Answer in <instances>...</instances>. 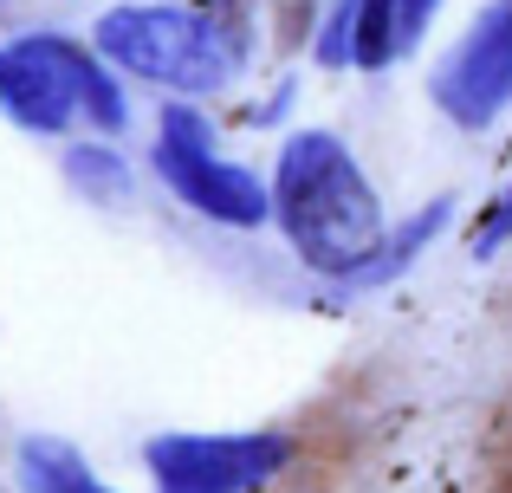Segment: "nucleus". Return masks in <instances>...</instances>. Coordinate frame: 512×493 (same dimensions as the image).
I'll return each mask as SVG.
<instances>
[{
    "instance_id": "6e6552de",
    "label": "nucleus",
    "mask_w": 512,
    "mask_h": 493,
    "mask_svg": "<svg viewBox=\"0 0 512 493\" xmlns=\"http://www.w3.org/2000/svg\"><path fill=\"white\" fill-rule=\"evenodd\" d=\"M20 468H26V481H33V493H104L78 468V455H65V448H52V442H26Z\"/></svg>"
},
{
    "instance_id": "39448f33",
    "label": "nucleus",
    "mask_w": 512,
    "mask_h": 493,
    "mask_svg": "<svg viewBox=\"0 0 512 493\" xmlns=\"http://www.w3.org/2000/svg\"><path fill=\"white\" fill-rule=\"evenodd\" d=\"M435 98H441V111L467 130H480L512 98V0H493V7L480 13L467 46L441 65Z\"/></svg>"
},
{
    "instance_id": "f8f14e48",
    "label": "nucleus",
    "mask_w": 512,
    "mask_h": 493,
    "mask_svg": "<svg viewBox=\"0 0 512 493\" xmlns=\"http://www.w3.org/2000/svg\"><path fill=\"white\" fill-rule=\"evenodd\" d=\"M500 234H512V202H500L487 221H480V253H487L493 241H500Z\"/></svg>"
},
{
    "instance_id": "9d476101",
    "label": "nucleus",
    "mask_w": 512,
    "mask_h": 493,
    "mask_svg": "<svg viewBox=\"0 0 512 493\" xmlns=\"http://www.w3.org/2000/svg\"><path fill=\"white\" fill-rule=\"evenodd\" d=\"M72 176H98L91 189H104V195H124V169H117L111 156H98V150H78V156H72Z\"/></svg>"
},
{
    "instance_id": "1a4fd4ad",
    "label": "nucleus",
    "mask_w": 512,
    "mask_h": 493,
    "mask_svg": "<svg viewBox=\"0 0 512 493\" xmlns=\"http://www.w3.org/2000/svg\"><path fill=\"white\" fill-rule=\"evenodd\" d=\"M389 52H396V0H363V13H357V59L383 65Z\"/></svg>"
},
{
    "instance_id": "20e7f679",
    "label": "nucleus",
    "mask_w": 512,
    "mask_h": 493,
    "mask_svg": "<svg viewBox=\"0 0 512 493\" xmlns=\"http://www.w3.org/2000/svg\"><path fill=\"white\" fill-rule=\"evenodd\" d=\"M156 169L169 176V189L182 195V202H195L201 215H214V221L253 228V221L266 215L260 182H253L247 169H234V163H214V156H208V137H201V124H195L188 111H169V117H163Z\"/></svg>"
},
{
    "instance_id": "0eeeda50",
    "label": "nucleus",
    "mask_w": 512,
    "mask_h": 493,
    "mask_svg": "<svg viewBox=\"0 0 512 493\" xmlns=\"http://www.w3.org/2000/svg\"><path fill=\"white\" fill-rule=\"evenodd\" d=\"M474 493H512V377L500 390L487 435H480V461H474Z\"/></svg>"
},
{
    "instance_id": "f03ea898",
    "label": "nucleus",
    "mask_w": 512,
    "mask_h": 493,
    "mask_svg": "<svg viewBox=\"0 0 512 493\" xmlns=\"http://www.w3.org/2000/svg\"><path fill=\"white\" fill-rule=\"evenodd\" d=\"M98 46L117 65L156 78V85H182V91H208L227 78V46L214 39V26H201L195 13H169V7H117L104 13Z\"/></svg>"
},
{
    "instance_id": "423d86ee",
    "label": "nucleus",
    "mask_w": 512,
    "mask_h": 493,
    "mask_svg": "<svg viewBox=\"0 0 512 493\" xmlns=\"http://www.w3.org/2000/svg\"><path fill=\"white\" fill-rule=\"evenodd\" d=\"M163 493H234L279 461V442H156Z\"/></svg>"
},
{
    "instance_id": "9b49d317",
    "label": "nucleus",
    "mask_w": 512,
    "mask_h": 493,
    "mask_svg": "<svg viewBox=\"0 0 512 493\" xmlns=\"http://www.w3.org/2000/svg\"><path fill=\"white\" fill-rule=\"evenodd\" d=\"M428 13H435V0H396V46H402V52H409L415 39H422Z\"/></svg>"
},
{
    "instance_id": "f257e3e1",
    "label": "nucleus",
    "mask_w": 512,
    "mask_h": 493,
    "mask_svg": "<svg viewBox=\"0 0 512 493\" xmlns=\"http://www.w3.org/2000/svg\"><path fill=\"white\" fill-rule=\"evenodd\" d=\"M279 221H286L292 247L325 273H357L363 253H376L383 241L370 182L325 130H299L279 156Z\"/></svg>"
},
{
    "instance_id": "7ed1b4c3",
    "label": "nucleus",
    "mask_w": 512,
    "mask_h": 493,
    "mask_svg": "<svg viewBox=\"0 0 512 493\" xmlns=\"http://www.w3.org/2000/svg\"><path fill=\"white\" fill-rule=\"evenodd\" d=\"M98 65L65 39H13L0 46V111H13L26 130H65L85 104V85Z\"/></svg>"
}]
</instances>
